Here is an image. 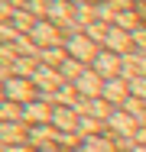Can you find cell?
Listing matches in <instances>:
<instances>
[{
  "label": "cell",
  "mask_w": 146,
  "mask_h": 152,
  "mask_svg": "<svg viewBox=\"0 0 146 152\" xmlns=\"http://www.w3.org/2000/svg\"><path fill=\"white\" fill-rule=\"evenodd\" d=\"M68 49H72V55H75V58H85V61H97V55H101V52H94V42L85 39V36L72 39V42H68Z\"/></svg>",
  "instance_id": "obj_1"
},
{
  "label": "cell",
  "mask_w": 146,
  "mask_h": 152,
  "mask_svg": "<svg viewBox=\"0 0 146 152\" xmlns=\"http://www.w3.org/2000/svg\"><path fill=\"white\" fill-rule=\"evenodd\" d=\"M94 65H97V71H101L104 78H114L117 71H120V58H117V55H111V52H101Z\"/></svg>",
  "instance_id": "obj_2"
},
{
  "label": "cell",
  "mask_w": 146,
  "mask_h": 152,
  "mask_svg": "<svg viewBox=\"0 0 146 152\" xmlns=\"http://www.w3.org/2000/svg\"><path fill=\"white\" fill-rule=\"evenodd\" d=\"M111 126H114L117 133H133L136 129V123L130 120L127 113H111Z\"/></svg>",
  "instance_id": "obj_3"
},
{
  "label": "cell",
  "mask_w": 146,
  "mask_h": 152,
  "mask_svg": "<svg viewBox=\"0 0 146 152\" xmlns=\"http://www.w3.org/2000/svg\"><path fill=\"white\" fill-rule=\"evenodd\" d=\"M75 84H78L81 91H88V94H97V78H94V71H81Z\"/></svg>",
  "instance_id": "obj_4"
},
{
  "label": "cell",
  "mask_w": 146,
  "mask_h": 152,
  "mask_svg": "<svg viewBox=\"0 0 146 152\" xmlns=\"http://www.w3.org/2000/svg\"><path fill=\"white\" fill-rule=\"evenodd\" d=\"M107 45H114V52H127V36L120 29H107Z\"/></svg>",
  "instance_id": "obj_5"
},
{
  "label": "cell",
  "mask_w": 146,
  "mask_h": 152,
  "mask_svg": "<svg viewBox=\"0 0 146 152\" xmlns=\"http://www.w3.org/2000/svg\"><path fill=\"white\" fill-rule=\"evenodd\" d=\"M32 78H36L39 84H49V88L58 84V78H52V71H49V68H42V71H39V75H32Z\"/></svg>",
  "instance_id": "obj_6"
},
{
  "label": "cell",
  "mask_w": 146,
  "mask_h": 152,
  "mask_svg": "<svg viewBox=\"0 0 146 152\" xmlns=\"http://www.w3.org/2000/svg\"><path fill=\"white\" fill-rule=\"evenodd\" d=\"M55 123H65V129H72V123H75V117H72L68 110H62V113L55 110Z\"/></svg>",
  "instance_id": "obj_7"
},
{
  "label": "cell",
  "mask_w": 146,
  "mask_h": 152,
  "mask_svg": "<svg viewBox=\"0 0 146 152\" xmlns=\"http://www.w3.org/2000/svg\"><path fill=\"white\" fill-rule=\"evenodd\" d=\"M104 94H107V97H111V94H114V97H120V94H123V84H120V81H111V84L104 88Z\"/></svg>",
  "instance_id": "obj_8"
},
{
  "label": "cell",
  "mask_w": 146,
  "mask_h": 152,
  "mask_svg": "<svg viewBox=\"0 0 146 152\" xmlns=\"http://www.w3.org/2000/svg\"><path fill=\"white\" fill-rule=\"evenodd\" d=\"M26 113H29V117H36V120H42V117H46V107H39V104L32 107V104H29V107H26Z\"/></svg>",
  "instance_id": "obj_9"
},
{
  "label": "cell",
  "mask_w": 146,
  "mask_h": 152,
  "mask_svg": "<svg viewBox=\"0 0 146 152\" xmlns=\"http://www.w3.org/2000/svg\"><path fill=\"white\" fill-rule=\"evenodd\" d=\"M78 129H81V133H94L97 123H94V120H78Z\"/></svg>",
  "instance_id": "obj_10"
},
{
  "label": "cell",
  "mask_w": 146,
  "mask_h": 152,
  "mask_svg": "<svg viewBox=\"0 0 146 152\" xmlns=\"http://www.w3.org/2000/svg\"><path fill=\"white\" fill-rule=\"evenodd\" d=\"M120 26H123V29H133L136 23H133V16H130V13H123V16H120Z\"/></svg>",
  "instance_id": "obj_11"
},
{
  "label": "cell",
  "mask_w": 146,
  "mask_h": 152,
  "mask_svg": "<svg viewBox=\"0 0 146 152\" xmlns=\"http://www.w3.org/2000/svg\"><path fill=\"white\" fill-rule=\"evenodd\" d=\"M133 152H146V146H140V149H133Z\"/></svg>",
  "instance_id": "obj_12"
}]
</instances>
